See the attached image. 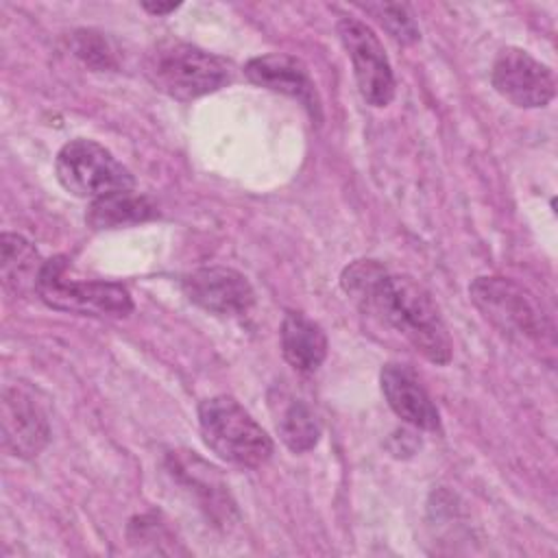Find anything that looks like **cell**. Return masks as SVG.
I'll use <instances>...</instances> for the list:
<instances>
[{"label": "cell", "instance_id": "4fadbf2b", "mask_svg": "<svg viewBox=\"0 0 558 558\" xmlns=\"http://www.w3.org/2000/svg\"><path fill=\"white\" fill-rule=\"evenodd\" d=\"M283 360L299 373H314L327 357V336L318 323L303 312H288L281 320Z\"/></svg>", "mask_w": 558, "mask_h": 558}, {"label": "cell", "instance_id": "7c38bea8", "mask_svg": "<svg viewBox=\"0 0 558 558\" xmlns=\"http://www.w3.org/2000/svg\"><path fill=\"white\" fill-rule=\"evenodd\" d=\"M379 386L390 410L416 429H440V414L416 373L397 362H388L379 371Z\"/></svg>", "mask_w": 558, "mask_h": 558}, {"label": "cell", "instance_id": "3957f363", "mask_svg": "<svg viewBox=\"0 0 558 558\" xmlns=\"http://www.w3.org/2000/svg\"><path fill=\"white\" fill-rule=\"evenodd\" d=\"M198 427L203 442L240 469H257L272 456V438L233 397L216 395L201 401Z\"/></svg>", "mask_w": 558, "mask_h": 558}, {"label": "cell", "instance_id": "8fae6325", "mask_svg": "<svg viewBox=\"0 0 558 558\" xmlns=\"http://www.w3.org/2000/svg\"><path fill=\"white\" fill-rule=\"evenodd\" d=\"M244 76L264 89L296 98L312 118L320 120V98L307 65L286 52H268L244 63Z\"/></svg>", "mask_w": 558, "mask_h": 558}, {"label": "cell", "instance_id": "9a60e30c", "mask_svg": "<svg viewBox=\"0 0 558 558\" xmlns=\"http://www.w3.org/2000/svg\"><path fill=\"white\" fill-rule=\"evenodd\" d=\"M155 216H157V207L148 196L126 190V192H113L92 201L85 214V222L92 229L102 231V229L133 227V225L153 220Z\"/></svg>", "mask_w": 558, "mask_h": 558}, {"label": "cell", "instance_id": "277c9868", "mask_svg": "<svg viewBox=\"0 0 558 558\" xmlns=\"http://www.w3.org/2000/svg\"><path fill=\"white\" fill-rule=\"evenodd\" d=\"M471 303L504 336L517 342L551 344L554 327L536 299L508 277H475L469 286Z\"/></svg>", "mask_w": 558, "mask_h": 558}, {"label": "cell", "instance_id": "9c48e42d", "mask_svg": "<svg viewBox=\"0 0 558 558\" xmlns=\"http://www.w3.org/2000/svg\"><path fill=\"white\" fill-rule=\"evenodd\" d=\"M181 290L187 301L214 316H242L255 303L248 279L227 266H205L183 275Z\"/></svg>", "mask_w": 558, "mask_h": 558}, {"label": "cell", "instance_id": "ba28073f", "mask_svg": "<svg viewBox=\"0 0 558 558\" xmlns=\"http://www.w3.org/2000/svg\"><path fill=\"white\" fill-rule=\"evenodd\" d=\"M490 83L499 96L521 109L545 107L556 94L554 70L517 46H506L497 52Z\"/></svg>", "mask_w": 558, "mask_h": 558}, {"label": "cell", "instance_id": "ac0fdd59", "mask_svg": "<svg viewBox=\"0 0 558 558\" xmlns=\"http://www.w3.org/2000/svg\"><path fill=\"white\" fill-rule=\"evenodd\" d=\"M72 52L94 70H111L116 68V50L111 41L92 28H81L70 35Z\"/></svg>", "mask_w": 558, "mask_h": 558}, {"label": "cell", "instance_id": "7a4b0ae2", "mask_svg": "<svg viewBox=\"0 0 558 558\" xmlns=\"http://www.w3.org/2000/svg\"><path fill=\"white\" fill-rule=\"evenodd\" d=\"M144 74L155 89L183 102L214 94L231 78L227 61L174 37H163L146 50Z\"/></svg>", "mask_w": 558, "mask_h": 558}, {"label": "cell", "instance_id": "30bf717a", "mask_svg": "<svg viewBox=\"0 0 558 558\" xmlns=\"http://www.w3.org/2000/svg\"><path fill=\"white\" fill-rule=\"evenodd\" d=\"M0 427L2 447L15 458H37L48 440L50 425L41 405L22 388L7 386L0 397Z\"/></svg>", "mask_w": 558, "mask_h": 558}, {"label": "cell", "instance_id": "d6986e66", "mask_svg": "<svg viewBox=\"0 0 558 558\" xmlns=\"http://www.w3.org/2000/svg\"><path fill=\"white\" fill-rule=\"evenodd\" d=\"M181 7V2H142V9L148 11L150 15H168L172 11H177Z\"/></svg>", "mask_w": 558, "mask_h": 558}, {"label": "cell", "instance_id": "5b68a950", "mask_svg": "<svg viewBox=\"0 0 558 558\" xmlns=\"http://www.w3.org/2000/svg\"><path fill=\"white\" fill-rule=\"evenodd\" d=\"M37 296L52 310L78 316L120 318L133 312L131 292L122 283L70 279L68 259L61 255L44 262Z\"/></svg>", "mask_w": 558, "mask_h": 558}, {"label": "cell", "instance_id": "5bb4252c", "mask_svg": "<svg viewBox=\"0 0 558 558\" xmlns=\"http://www.w3.org/2000/svg\"><path fill=\"white\" fill-rule=\"evenodd\" d=\"M44 262L46 259L24 235L9 231L0 235V279L7 292L15 296L37 294Z\"/></svg>", "mask_w": 558, "mask_h": 558}, {"label": "cell", "instance_id": "8992f818", "mask_svg": "<svg viewBox=\"0 0 558 558\" xmlns=\"http://www.w3.org/2000/svg\"><path fill=\"white\" fill-rule=\"evenodd\" d=\"M54 172L65 192L89 201L135 187L131 170L102 144L85 137L61 146L54 159Z\"/></svg>", "mask_w": 558, "mask_h": 558}, {"label": "cell", "instance_id": "52a82bcc", "mask_svg": "<svg viewBox=\"0 0 558 558\" xmlns=\"http://www.w3.org/2000/svg\"><path fill=\"white\" fill-rule=\"evenodd\" d=\"M336 31L351 59L364 102L371 107L390 105L395 98V74L375 31L357 17H340Z\"/></svg>", "mask_w": 558, "mask_h": 558}, {"label": "cell", "instance_id": "2e32d148", "mask_svg": "<svg viewBox=\"0 0 558 558\" xmlns=\"http://www.w3.org/2000/svg\"><path fill=\"white\" fill-rule=\"evenodd\" d=\"M277 432L292 453H305L314 449L320 440V423L314 410L301 399H290L281 408L277 418Z\"/></svg>", "mask_w": 558, "mask_h": 558}, {"label": "cell", "instance_id": "6da1fadb", "mask_svg": "<svg viewBox=\"0 0 558 558\" xmlns=\"http://www.w3.org/2000/svg\"><path fill=\"white\" fill-rule=\"evenodd\" d=\"M340 288L364 316L399 333L425 360L451 362L453 344L438 305L414 277L377 259H355L340 272Z\"/></svg>", "mask_w": 558, "mask_h": 558}, {"label": "cell", "instance_id": "e0dca14e", "mask_svg": "<svg viewBox=\"0 0 558 558\" xmlns=\"http://www.w3.org/2000/svg\"><path fill=\"white\" fill-rule=\"evenodd\" d=\"M360 7L366 13H371L395 41L410 46L421 39L418 24L408 4H403V2H368V4H360Z\"/></svg>", "mask_w": 558, "mask_h": 558}]
</instances>
